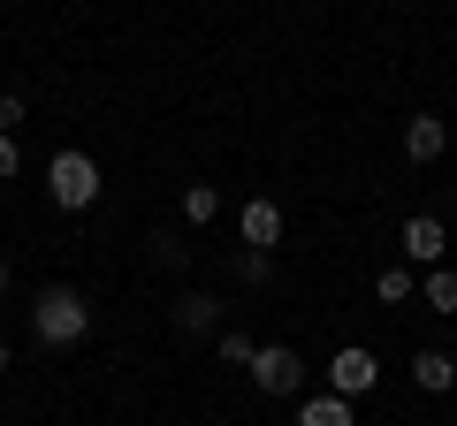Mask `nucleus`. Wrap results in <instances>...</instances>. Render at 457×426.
<instances>
[{"mask_svg": "<svg viewBox=\"0 0 457 426\" xmlns=\"http://www.w3.org/2000/svg\"><path fill=\"white\" fill-rule=\"evenodd\" d=\"M297 426H359V411H351V396H305Z\"/></svg>", "mask_w": 457, "mask_h": 426, "instance_id": "1a4fd4ad", "label": "nucleus"}, {"mask_svg": "<svg viewBox=\"0 0 457 426\" xmlns=\"http://www.w3.org/2000/svg\"><path fill=\"white\" fill-rule=\"evenodd\" d=\"M442 251H450V229H442L435 213H411V221H404V259L411 266H435Z\"/></svg>", "mask_w": 457, "mask_h": 426, "instance_id": "423d86ee", "label": "nucleus"}, {"mask_svg": "<svg viewBox=\"0 0 457 426\" xmlns=\"http://www.w3.org/2000/svg\"><path fill=\"white\" fill-rule=\"evenodd\" d=\"M252 358H260V343L245 328H221V365H252Z\"/></svg>", "mask_w": 457, "mask_h": 426, "instance_id": "ddd939ff", "label": "nucleus"}, {"mask_svg": "<svg viewBox=\"0 0 457 426\" xmlns=\"http://www.w3.org/2000/svg\"><path fill=\"white\" fill-rule=\"evenodd\" d=\"M411 381H420L427 396H442L457 381V358H450V350H420V358H411Z\"/></svg>", "mask_w": 457, "mask_h": 426, "instance_id": "9d476101", "label": "nucleus"}, {"mask_svg": "<svg viewBox=\"0 0 457 426\" xmlns=\"http://www.w3.org/2000/svg\"><path fill=\"white\" fill-rule=\"evenodd\" d=\"M31 335L46 350H77L84 335H92V305H84L69 282H54V290H38V305H31Z\"/></svg>", "mask_w": 457, "mask_h": 426, "instance_id": "f257e3e1", "label": "nucleus"}, {"mask_svg": "<svg viewBox=\"0 0 457 426\" xmlns=\"http://www.w3.org/2000/svg\"><path fill=\"white\" fill-rule=\"evenodd\" d=\"M245 373L260 381L267 396H297V389H305V358H297L290 343H260V358H252Z\"/></svg>", "mask_w": 457, "mask_h": 426, "instance_id": "7ed1b4c3", "label": "nucleus"}, {"mask_svg": "<svg viewBox=\"0 0 457 426\" xmlns=\"http://www.w3.org/2000/svg\"><path fill=\"white\" fill-rule=\"evenodd\" d=\"M221 213V191L213 183H183V221H213Z\"/></svg>", "mask_w": 457, "mask_h": 426, "instance_id": "f8f14e48", "label": "nucleus"}, {"mask_svg": "<svg viewBox=\"0 0 457 426\" xmlns=\"http://www.w3.org/2000/svg\"><path fill=\"white\" fill-rule=\"evenodd\" d=\"M237 236H245V251H275L282 244V206L275 198H252V206L237 213Z\"/></svg>", "mask_w": 457, "mask_h": 426, "instance_id": "39448f33", "label": "nucleus"}, {"mask_svg": "<svg viewBox=\"0 0 457 426\" xmlns=\"http://www.w3.org/2000/svg\"><path fill=\"white\" fill-rule=\"evenodd\" d=\"M381 381V358L366 343H343L336 358H328V396H366Z\"/></svg>", "mask_w": 457, "mask_h": 426, "instance_id": "20e7f679", "label": "nucleus"}, {"mask_svg": "<svg viewBox=\"0 0 457 426\" xmlns=\"http://www.w3.org/2000/svg\"><path fill=\"white\" fill-rule=\"evenodd\" d=\"M16 168H23V152H16V137H0V183L16 176Z\"/></svg>", "mask_w": 457, "mask_h": 426, "instance_id": "dca6fc26", "label": "nucleus"}, {"mask_svg": "<svg viewBox=\"0 0 457 426\" xmlns=\"http://www.w3.org/2000/svg\"><path fill=\"white\" fill-rule=\"evenodd\" d=\"M0 297H8V259H0Z\"/></svg>", "mask_w": 457, "mask_h": 426, "instance_id": "f3484780", "label": "nucleus"}, {"mask_svg": "<svg viewBox=\"0 0 457 426\" xmlns=\"http://www.w3.org/2000/svg\"><path fill=\"white\" fill-rule=\"evenodd\" d=\"M0 373H8V343H0Z\"/></svg>", "mask_w": 457, "mask_h": 426, "instance_id": "a211bd4d", "label": "nucleus"}, {"mask_svg": "<svg viewBox=\"0 0 457 426\" xmlns=\"http://www.w3.org/2000/svg\"><path fill=\"white\" fill-rule=\"evenodd\" d=\"M16 122H23V99H16V92H0V137H16Z\"/></svg>", "mask_w": 457, "mask_h": 426, "instance_id": "2eb2a0df", "label": "nucleus"}, {"mask_svg": "<svg viewBox=\"0 0 457 426\" xmlns=\"http://www.w3.org/2000/svg\"><path fill=\"white\" fill-rule=\"evenodd\" d=\"M374 297H381V305H404V297H411V266H389V274L374 282Z\"/></svg>", "mask_w": 457, "mask_h": 426, "instance_id": "4468645a", "label": "nucleus"}, {"mask_svg": "<svg viewBox=\"0 0 457 426\" xmlns=\"http://www.w3.org/2000/svg\"><path fill=\"white\" fill-rule=\"evenodd\" d=\"M213 320H221V297H206V290H183L176 297V328L183 335H206Z\"/></svg>", "mask_w": 457, "mask_h": 426, "instance_id": "6e6552de", "label": "nucleus"}, {"mask_svg": "<svg viewBox=\"0 0 457 426\" xmlns=\"http://www.w3.org/2000/svg\"><path fill=\"white\" fill-rule=\"evenodd\" d=\"M442 145H450V130H442V115H411V122H404V152H411V168L442 160Z\"/></svg>", "mask_w": 457, "mask_h": 426, "instance_id": "0eeeda50", "label": "nucleus"}, {"mask_svg": "<svg viewBox=\"0 0 457 426\" xmlns=\"http://www.w3.org/2000/svg\"><path fill=\"white\" fill-rule=\"evenodd\" d=\"M420 297H427V312H457V266H427Z\"/></svg>", "mask_w": 457, "mask_h": 426, "instance_id": "9b49d317", "label": "nucleus"}, {"mask_svg": "<svg viewBox=\"0 0 457 426\" xmlns=\"http://www.w3.org/2000/svg\"><path fill=\"white\" fill-rule=\"evenodd\" d=\"M46 198L62 213H84L99 198V160H92V152H54V160H46Z\"/></svg>", "mask_w": 457, "mask_h": 426, "instance_id": "f03ea898", "label": "nucleus"}]
</instances>
